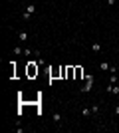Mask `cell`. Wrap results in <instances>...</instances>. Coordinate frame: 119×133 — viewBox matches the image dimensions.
<instances>
[{"label": "cell", "mask_w": 119, "mask_h": 133, "mask_svg": "<svg viewBox=\"0 0 119 133\" xmlns=\"http://www.w3.org/2000/svg\"><path fill=\"white\" fill-rule=\"evenodd\" d=\"M20 54H24L22 48H14V56H20Z\"/></svg>", "instance_id": "13"}, {"label": "cell", "mask_w": 119, "mask_h": 133, "mask_svg": "<svg viewBox=\"0 0 119 133\" xmlns=\"http://www.w3.org/2000/svg\"><path fill=\"white\" fill-rule=\"evenodd\" d=\"M24 56H34V50L32 48H24Z\"/></svg>", "instance_id": "10"}, {"label": "cell", "mask_w": 119, "mask_h": 133, "mask_svg": "<svg viewBox=\"0 0 119 133\" xmlns=\"http://www.w3.org/2000/svg\"><path fill=\"white\" fill-rule=\"evenodd\" d=\"M75 78V66H68L66 70V79H74Z\"/></svg>", "instance_id": "4"}, {"label": "cell", "mask_w": 119, "mask_h": 133, "mask_svg": "<svg viewBox=\"0 0 119 133\" xmlns=\"http://www.w3.org/2000/svg\"><path fill=\"white\" fill-rule=\"evenodd\" d=\"M50 78L52 79L62 78V66H60V68H50Z\"/></svg>", "instance_id": "3"}, {"label": "cell", "mask_w": 119, "mask_h": 133, "mask_svg": "<svg viewBox=\"0 0 119 133\" xmlns=\"http://www.w3.org/2000/svg\"><path fill=\"white\" fill-rule=\"evenodd\" d=\"M18 36H20V42H26V40H28V32H18Z\"/></svg>", "instance_id": "8"}, {"label": "cell", "mask_w": 119, "mask_h": 133, "mask_svg": "<svg viewBox=\"0 0 119 133\" xmlns=\"http://www.w3.org/2000/svg\"><path fill=\"white\" fill-rule=\"evenodd\" d=\"M81 113H83V115L87 117V115H91V109H87V107H83V111H81Z\"/></svg>", "instance_id": "15"}, {"label": "cell", "mask_w": 119, "mask_h": 133, "mask_svg": "<svg viewBox=\"0 0 119 133\" xmlns=\"http://www.w3.org/2000/svg\"><path fill=\"white\" fill-rule=\"evenodd\" d=\"M115 115H119V105H117V107H115Z\"/></svg>", "instance_id": "19"}, {"label": "cell", "mask_w": 119, "mask_h": 133, "mask_svg": "<svg viewBox=\"0 0 119 133\" xmlns=\"http://www.w3.org/2000/svg\"><path fill=\"white\" fill-rule=\"evenodd\" d=\"M26 12L34 16V12H36V4H28V8H26Z\"/></svg>", "instance_id": "6"}, {"label": "cell", "mask_w": 119, "mask_h": 133, "mask_svg": "<svg viewBox=\"0 0 119 133\" xmlns=\"http://www.w3.org/2000/svg\"><path fill=\"white\" fill-rule=\"evenodd\" d=\"M99 50H101V46L97 44V42H95L93 46H91V52H93V54H99Z\"/></svg>", "instance_id": "7"}, {"label": "cell", "mask_w": 119, "mask_h": 133, "mask_svg": "<svg viewBox=\"0 0 119 133\" xmlns=\"http://www.w3.org/2000/svg\"><path fill=\"white\" fill-rule=\"evenodd\" d=\"M54 121L60 125V123H62V115H60V113H54Z\"/></svg>", "instance_id": "9"}, {"label": "cell", "mask_w": 119, "mask_h": 133, "mask_svg": "<svg viewBox=\"0 0 119 133\" xmlns=\"http://www.w3.org/2000/svg\"><path fill=\"white\" fill-rule=\"evenodd\" d=\"M91 88H93V76H85V85L81 88V89H83V94L91 91Z\"/></svg>", "instance_id": "2"}, {"label": "cell", "mask_w": 119, "mask_h": 133, "mask_svg": "<svg viewBox=\"0 0 119 133\" xmlns=\"http://www.w3.org/2000/svg\"><path fill=\"white\" fill-rule=\"evenodd\" d=\"M109 83H117V76H115V74H111V78H109Z\"/></svg>", "instance_id": "12"}, {"label": "cell", "mask_w": 119, "mask_h": 133, "mask_svg": "<svg viewBox=\"0 0 119 133\" xmlns=\"http://www.w3.org/2000/svg\"><path fill=\"white\" fill-rule=\"evenodd\" d=\"M105 2H107L109 6H113V4H115V0H105Z\"/></svg>", "instance_id": "18"}, {"label": "cell", "mask_w": 119, "mask_h": 133, "mask_svg": "<svg viewBox=\"0 0 119 133\" xmlns=\"http://www.w3.org/2000/svg\"><path fill=\"white\" fill-rule=\"evenodd\" d=\"M81 76H83V68H81V66H75V78L74 79H81Z\"/></svg>", "instance_id": "5"}, {"label": "cell", "mask_w": 119, "mask_h": 133, "mask_svg": "<svg viewBox=\"0 0 119 133\" xmlns=\"http://www.w3.org/2000/svg\"><path fill=\"white\" fill-rule=\"evenodd\" d=\"M91 113H99V105H97V103L91 105Z\"/></svg>", "instance_id": "11"}, {"label": "cell", "mask_w": 119, "mask_h": 133, "mask_svg": "<svg viewBox=\"0 0 119 133\" xmlns=\"http://www.w3.org/2000/svg\"><path fill=\"white\" fill-rule=\"evenodd\" d=\"M26 74H28V78H36L40 74V64H36V62L30 60L28 64H26Z\"/></svg>", "instance_id": "1"}, {"label": "cell", "mask_w": 119, "mask_h": 133, "mask_svg": "<svg viewBox=\"0 0 119 133\" xmlns=\"http://www.w3.org/2000/svg\"><path fill=\"white\" fill-rule=\"evenodd\" d=\"M66 70H68V66H62V79H66Z\"/></svg>", "instance_id": "16"}, {"label": "cell", "mask_w": 119, "mask_h": 133, "mask_svg": "<svg viewBox=\"0 0 119 133\" xmlns=\"http://www.w3.org/2000/svg\"><path fill=\"white\" fill-rule=\"evenodd\" d=\"M99 68H101V70H109V68H111V66H109L107 62H103V64H101V66H99Z\"/></svg>", "instance_id": "14"}, {"label": "cell", "mask_w": 119, "mask_h": 133, "mask_svg": "<svg viewBox=\"0 0 119 133\" xmlns=\"http://www.w3.org/2000/svg\"><path fill=\"white\" fill-rule=\"evenodd\" d=\"M22 18H24V20H30V18H32V14H28V12H24V14H22Z\"/></svg>", "instance_id": "17"}]
</instances>
